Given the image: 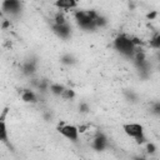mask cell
<instances>
[{
    "mask_svg": "<svg viewBox=\"0 0 160 160\" xmlns=\"http://www.w3.org/2000/svg\"><path fill=\"white\" fill-rule=\"evenodd\" d=\"M6 115H8V108H5L2 114L0 115V141H2V142H8V140H9L8 128H6V121H5Z\"/></svg>",
    "mask_w": 160,
    "mask_h": 160,
    "instance_id": "9",
    "label": "cell"
},
{
    "mask_svg": "<svg viewBox=\"0 0 160 160\" xmlns=\"http://www.w3.org/2000/svg\"><path fill=\"white\" fill-rule=\"evenodd\" d=\"M151 112H152L155 116H160V102H159V101H156V102L152 105Z\"/></svg>",
    "mask_w": 160,
    "mask_h": 160,
    "instance_id": "19",
    "label": "cell"
},
{
    "mask_svg": "<svg viewBox=\"0 0 160 160\" xmlns=\"http://www.w3.org/2000/svg\"><path fill=\"white\" fill-rule=\"evenodd\" d=\"M51 29H52V32L60 39H69L71 36V26L69 25V22L52 24Z\"/></svg>",
    "mask_w": 160,
    "mask_h": 160,
    "instance_id": "6",
    "label": "cell"
},
{
    "mask_svg": "<svg viewBox=\"0 0 160 160\" xmlns=\"http://www.w3.org/2000/svg\"><path fill=\"white\" fill-rule=\"evenodd\" d=\"M2 16H4V14H2V11L0 10V18H2Z\"/></svg>",
    "mask_w": 160,
    "mask_h": 160,
    "instance_id": "24",
    "label": "cell"
},
{
    "mask_svg": "<svg viewBox=\"0 0 160 160\" xmlns=\"http://www.w3.org/2000/svg\"><path fill=\"white\" fill-rule=\"evenodd\" d=\"M74 96H75V91L72 89H69V88H65V90L61 95V98L65 99V100H71Z\"/></svg>",
    "mask_w": 160,
    "mask_h": 160,
    "instance_id": "17",
    "label": "cell"
},
{
    "mask_svg": "<svg viewBox=\"0 0 160 160\" xmlns=\"http://www.w3.org/2000/svg\"><path fill=\"white\" fill-rule=\"evenodd\" d=\"M54 5L60 10H72L78 6V0H55Z\"/></svg>",
    "mask_w": 160,
    "mask_h": 160,
    "instance_id": "11",
    "label": "cell"
},
{
    "mask_svg": "<svg viewBox=\"0 0 160 160\" xmlns=\"http://www.w3.org/2000/svg\"><path fill=\"white\" fill-rule=\"evenodd\" d=\"M38 70V60L35 58L26 59L21 65V71L25 76H34Z\"/></svg>",
    "mask_w": 160,
    "mask_h": 160,
    "instance_id": "7",
    "label": "cell"
},
{
    "mask_svg": "<svg viewBox=\"0 0 160 160\" xmlns=\"http://www.w3.org/2000/svg\"><path fill=\"white\" fill-rule=\"evenodd\" d=\"M89 110H90V106H89V104L88 102H80V105H79V111L80 112H89Z\"/></svg>",
    "mask_w": 160,
    "mask_h": 160,
    "instance_id": "20",
    "label": "cell"
},
{
    "mask_svg": "<svg viewBox=\"0 0 160 160\" xmlns=\"http://www.w3.org/2000/svg\"><path fill=\"white\" fill-rule=\"evenodd\" d=\"M112 46L120 55H122L124 58H128V59H132V56L135 54V49H136V46L131 41V36H128L125 34L118 35L114 39Z\"/></svg>",
    "mask_w": 160,
    "mask_h": 160,
    "instance_id": "1",
    "label": "cell"
},
{
    "mask_svg": "<svg viewBox=\"0 0 160 160\" xmlns=\"http://www.w3.org/2000/svg\"><path fill=\"white\" fill-rule=\"evenodd\" d=\"M60 61H61V64H64V65L71 66V65H74V64L76 62V59H75V56L71 55V54H64V55L60 58Z\"/></svg>",
    "mask_w": 160,
    "mask_h": 160,
    "instance_id": "13",
    "label": "cell"
},
{
    "mask_svg": "<svg viewBox=\"0 0 160 160\" xmlns=\"http://www.w3.org/2000/svg\"><path fill=\"white\" fill-rule=\"evenodd\" d=\"M64 22H68L66 19H65V16L61 12H58L54 16V24H64Z\"/></svg>",
    "mask_w": 160,
    "mask_h": 160,
    "instance_id": "18",
    "label": "cell"
},
{
    "mask_svg": "<svg viewBox=\"0 0 160 160\" xmlns=\"http://www.w3.org/2000/svg\"><path fill=\"white\" fill-rule=\"evenodd\" d=\"M109 145V141H108V138L105 134L102 132H98L95 135V138L92 139V142H91V148L95 150V151H104Z\"/></svg>",
    "mask_w": 160,
    "mask_h": 160,
    "instance_id": "8",
    "label": "cell"
},
{
    "mask_svg": "<svg viewBox=\"0 0 160 160\" xmlns=\"http://www.w3.org/2000/svg\"><path fill=\"white\" fill-rule=\"evenodd\" d=\"M156 15H158V12H156V11H152V12L148 14V19H150V20H151V19H154Z\"/></svg>",
    "mask_w": 160,
    "mask_h": 160,
    "instance_id": "22",
    "label": "cell"
},
{
    "mask_svg": "<svg viewBox=\"0 0 160 160\" xmlns=\"http://www.w3.org/2000/svg\"><path fill=\"white\" fill-rule=\"evenodd\" d=\"M64 90H65V86L61 85V84H59V82H52L49 86V91L52 95H55V96H61L62 92H64Z\"/></svg>",
    "mask_w": 160,
    "mask_h": 160,
    "instance_id": "12",
    "label": "cell"
},
{
    "mask_svg": "<svg viewBox=\"0 0 160 160\" xmlns=\"http://www.w3.org/2000/svg\"><path fill=\"white\" fill-rule=\"evenodd\" d=\"M58 131L68 140L76 142L79 140V129L75 125L71 124H61L58 126Z\"/></svg>",
    "mask_w": 160,
    "mask_h": 160,
    "instance_id": "4",
    "label": "cell"
},
{
    "mask_svg": "<svg viewBox=\"0 0 160 160\" xmlns=\"http://www.w3.org/2000/svg\"><path fill=\"white\" fill-rule=\"evenodd\" d=\"M122 130H124V132L129 138H134L135 139V142L139 144V145L145 144L148 141V139L145 136V132H144V126L141 124H138V122H128V124H124L122 125Z\"/></svg>",
    "mask_w": 160,
    "mask_h": 160,
    "instance_id": "3",
    "label": "cell"
},
{
    "mask_svg": "<svg viewBox=\"0 0 160 160\" xmlns=\"http://www.w3.org/2000/svg\"><path fill=\"white\" fill-rule=\"evenodd\" d=\"M96 15L95 10H78L74 16L76 20V24L80 29L85 31H94L96 30V25L94 22V18Z\"/></svg>",
    "mask_w": 160,
    "mask_h": 160,
    "instance_id": "2",
    "label": "cell"
},
{
    "mask_svg": "<svg viewBox=\"0 0 160 160\" xmlns=\"http://www.w3.org/2000/svg\"><path fill=\"white\" fill-rule=\"evenodd\" d=\"M1 11L5 15L16 16L21 11V1L20 0H2Z\"/></svg>",
    "mask_w": 160,
    "mask_h": 160,
    "instance_id": "5",
    "label": "cell"
},
{
    "mask_svg": "<svg viewBox=\"0 0 160 160\" xmlns=\"http://www.w3.org/2000/svg\"><path fill=\"white\" fill-rule=\"evenodd\" d=\"M150 46L152 49H160V34L155 32L150 39Z\"/></svg>",
    "mask_w": 160,
    "mask_h": 160,
    "instance_id": "16",
    "label": "cell"
},
{
    "mask_svg": "<svg viewBox=\"0 0 160 160\" xmlns=\"http://www.w3.org/2000/svg\"><path fill=\"white\" fill-rule=\"evenodd\" d=\"M8 26H10V20H4V22H2V29H6Z\"/></svg>",
    "mask_w": 160,
    "mask_h": 160,
    "instance_id": "23",
    "label": "cell"
},
{
    "mask_svg": "<svg viewBox=\"0 0 160 160\" xmlns=\"http://www.w3.org/2000/svg\"><path fill=\"white\" fill-rule=\"evenodd\" d=\"M124 96H125V99H126L128 101H130V102H136V101L139 100L138 94H136L135 91H132V90H124Z\"/></svg>",
    "mask_w": 160,
    "mask_h": 160,
    "instance_id": "15",
    "label": "cell"
},
{
    "mask_svg": "<svg viewBox=\"0 0 160 160\" xmlns=\"http://www.w3.org/2000/svg\"><path fill=\"white\" fill-rule=\"evenodd\" d=\"M145 144H146V151H148L149 154H154V152L156 151V146H155V144L149 142V141H146Z\"/></svg>",
    "mask_w": 160,
    "mask_h": 160,
    "instance_id": "21",
    "label": "cell"
},
{
    "mask_svg": "<svg viewBox=\"0 0 160 160\" xmlns=\"http://www.w3.org/2000/svg\"><path fill=\"white\" fill-rule=\"evenodd\" d=\"M94 22H95V25H96V29H98V28H104V26H106V24H108V19H106L105 16H102V15H100V14L96 12V15H95V18H94Z\"/></svg>",
    "mask_w": 160,
    "mask_h": 160,
    "instance_id": "14",
    "label": "cell"
},
{
    "mask_svg": "<svg viewBox=\"0 0 160 160\" xmlns=\"http://www.w3.org/2000/svg\"><path fill=\"white\" fill-rule=\"evenodd\" d=\"M21 99H22V101H25L28 104H36L39 101L38 94L31 88L30 89H22V91H21Z\"/></svg>",
    "mask_w": 160,
    "mask_h": 160,
    "instance_id": "10",
    "label": "cell"
}]
</instances>
